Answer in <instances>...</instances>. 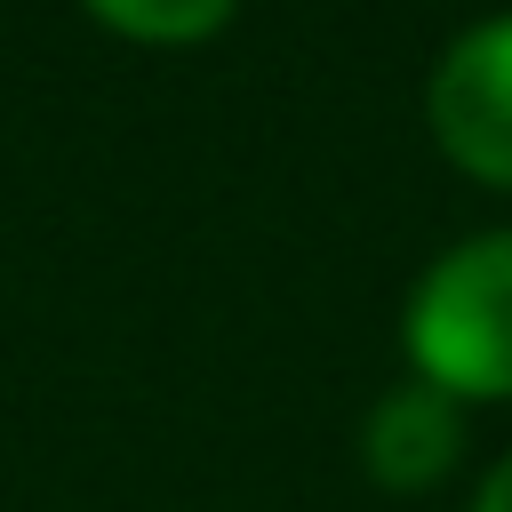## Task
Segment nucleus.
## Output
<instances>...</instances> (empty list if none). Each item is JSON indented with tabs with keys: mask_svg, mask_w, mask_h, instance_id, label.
<instances>
[{
	"mask_svg": "<svg viewBox=\"0 0 512 512\" xmlns=\"http://www.w3.org/2000/svg\"><path fill=\"white\" fill-rule=\"evenodd\" d=\"M480 512H512V456L488 472V488H480Z\"/></svg>",
	"mask_w": 512,
	"mask_h": 512,
	"instance_id": "obj_5",
	"label": "nucleus"
},
{
	"mask_svg": "<svg viewBox=\"0 0 512 512\" xmlns=\"http://www.w3.org/2000/svg\"><path fill=\"white\" fill-rule=\"evenodd\" d=\"M456 408H448V392H432V384H400L392 400H376V416H368V472L376 480H392V488H424V480H440L448 464H456Z\"/></svg>",
	"mask_w": 512,
	"mask_h": 512,
	"instance_id": "obj_3",
	"label": "nucleus"
},
{
	"mask_svg": "<svg viewBox=\"0 0 512 512\" xmlns=\"http://www.w3.org/2000/svg\"><path fill=\"white\" fill-rule=\"evenodd\" d=\"M432 136L488 184H512V16L464 32L432 72Z\"/></svg>",
	"mask_w": 512,
	"mask_h": 512,
	"instance_id": "obj_2",
	"label": "nucleus"
},
{
	"mask_svg": "<svg viewBox=\"0 0 512 512\" xmlns=\"http://www.w3.org/2000/svg\"><path fill=\"white\" fill-rule=\"evenodd\" d=\"M88 8L136 40H200L232 16V0H88Z\"/></svg>",
	"mask_w": 512,
	"mask_h": 512,
	"instance_id": "obj_4",
	"label": "nucleus"
},
{
	"mask_svg": "<svg viewBox=\"0 0 512 512\" xmlns=\"http://www.w3.org/2000/svg\"><path fill=\"white\" fill-rule=\"evenodd\" d=\"M408 352L432 392H512V232L440 256L408 304Z\"/></svg>",
	"mask_w": 512,
	"mask_h": 512,
	"instance_id": "obj_1",
	"label": "nucleus"
}]
</instances>
